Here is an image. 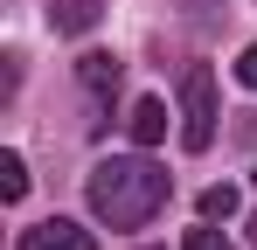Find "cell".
Segmentation results:
<instances>
[{"instance_id":"cell-3","label":"cell","mask_w":257,"mask_h":250,"mask_svg":"<svg viewBox=\"0 0 257 250\" xmlns=\"http://www.w3.org/2000/svg\"><path fill=\"white\" fill-rule=\"evenodd\" d=\"M21 250H97V236L84 222H70V215H49V222H35L21 236Z\"/></svg>"},{"instance_id":"cell-5","label":"cell","mask_w":257,"mask_h":250,"mask_svg":"<svg viewBox=\"0 0 257 250\" xmlns=\"http://www.w3.org/2000/svg\"><path fill=\"white\" fill-rule=\"evenodd\" d=\"M125 125H132V139H139V146H153V139H167V104H160V97H139Z\"/></svg>"},{"instance_id":"cell-8","label":"cell","mask_w":257,"mask_h":250,"mask_svg":"<svg viewBox=\"0 0 257 250\" xmlns=\"http://www.w3.org/2000/svg\"><path fill=\"white\" fill-rule=\"evenodd\" d=\"M202 215H209V222H229V215H236V188H229V181L209 188V195H202Z\"/></svg>"},{"instance_id":"cell-9","label":"cell","mask_w":257,"mask_h":250,"mask_svg":"<svg viewBox=\"0 0 257 250\" xmlns=\"http://www.w3.org/2000/svg\"><path fill=\"white\" fill-rule=\"evenodd\" d=\"M181 250H229V236H222V229H195Z\"/></svg>"},{"instance_id":"cell-1","label":"cell","mask_w":257,"mask_h":250,"mask_svg":"<svg viewBox=\"0 0 257 250\" xmlns=\"http://www.w3.org/2000/svg\"><path fill=\"white\" fill-rule=\"evenodd\" d=\"M90 208L111 229H139L167 208V174L153 160H139V153L132 160H97L90 167Z\"/></svg>"},{"instance_id":"cell-10","label":"cell","mask_w":257,"mask_h":250,"mask_svg":"<svg viewBox=\"0 0 257 250\" xmlns=\"http://www.w3.org/2000/svg\"><path fill=\"white\" fill-rule=\"evenodd\" d=\"M236 77H243V90H257V42L243 49V56H236Z\"/></svg>"},{"instance_id":"cell-2","label":"cell","mask_w":257,"mask_h":250,"mask_svg":"<svg viewBox=\"0 0 257 250\" xmlns=\"http://www.w3.org/2000/svg\"><path fill=\"white\" fill-rule=\"evenodd\" d=\"M215 77L202 63H188V77H181V146L188 153H209L215 146Z\"/></svg>"},{"instance_id":"cell-7","label":"cell","mask_w":257,"mask_h":250,"mask_svg":"<svg viewBox=\"0 0 257 250\" xmlns=\"http://www.w3.org/2000/svg\"><path fill=\"white\" fill-rule=\"evenodd\" d=\"M0 195H7V202L28 195V167H21V153H0Z\"/></svg>"},{"instance_id":"cell-6","label":"cell","mask_w":257,"mask_h":250,"mask_svg":"<svg viewBox=\"0 0 257 250\" xmlns=\"http://www.w3.org/2000/svg\"><path fill=\"white\" fill-rule=\"evenodd\" d=\"M49 21H56L63 35H84L90 21H97V0H49Z\"/></svg>"},{"instance_id":"cell-11","label":"cell","mask_w":257,"mask_h":250,"mask_svg":"<svg viewBox=\"0 0 257 250\" xmlns=\"http://www.w3.org/2000/svg\"><path fill=\"white\" fill-rule=\"evenodd\" d=\"M250 243H257V222H250Z\"/></svg>"},{"instance_id":"cell-4","label":"cell","mask_w":257,"mask_h":250,"mask_svg":"<svg viewBox=\"0 0 257 250\" xmlns=\"http://www.w3.org/2000/svg\"><path fill=\"white\" fill-rule=\"evenodd\" d=\"M77 77H84L90 97H118V77H125V63L118 56H104V49H90V56H77Z\"/></svg>"}]
</instances>
